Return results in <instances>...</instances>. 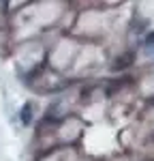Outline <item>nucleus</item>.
Instances as JSON below:
<instances>
[{"mask_svg": "<svg viewBox=\"0 0 154 161\" xmlns=\"http://www.w3.org/2000/svg\"><path fill=\"white\" fill-rule=\"evenodd\" d=\"M133 62H135V52L126 50L124 54H120V56H116V58H114L111 69H114V71H124V69H128Z\"/></svg>", "mask_w": 154, "mask_h": 161, "instance_id": "1", "label": "nucleus"}, {"mask_svg": "<svg viewBox=\"0 0 154 161\" xmlns=\"http://www.w3.org/2000/svg\"><path fill=\"white\" fill-rule=\"evenodd\" d=\"M30 110H32V103H26L24 110H22V123H24V125L32 123V118H30Z\"/></svg>", "mask_w": 154, "mask_h": 161, "instance_id": "2", "label": "nucleus"}, {"mask_svg": "<svg viewBox=\"0 0 154 161\" xmlns=\"http://www.w3.org/2000/svg\"><path fill=\"white\" fill-rule=\"evenodd\" d=\"M143 45H146V47H154V30L146 35V39H143Z\"/></svg>", "mask_w": 154, "mask_h": 161, "instance_id": "3", "label": "nucleus"}]
</instances>
